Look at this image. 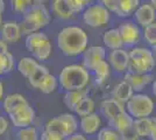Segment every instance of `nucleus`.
<instances>
[{"mask_svg":"<svg viewBox=\"0 0 156 140\" xmlns=\"http://www.w3.org/2000/svg\"><path fill=\"white\" fill-rule=\"evenodd\" d=\"M89 38L83 28L68 26L59 31L57 35V47L65 56H77L84 53L87 47Z\"/></svg>","mask_w":156,"mask_h":140,"instance_id":"1","label":"nucleus"},{"mask_svg":"<svg viewBox=\"0 0 156 140\" xmlns=\"http://www.w3.org/2000/svg\"><path fill=\"white\" fill-rule=\"evenodd\" d=\"M90 75L87 69L79 64H70L62 69L59 73L58 82L61 88L66 91L85 89L89 84Z\"/></svg>","mask_w":156,"mask_h":140,"instance_id":"2","label":"nucleus"},{"mask_svg":"<svg viewBox=\"0 0 156 140\" xmlns=\"http://www.w3.org/2000/svg\"><path fill=\"white\" fill-rule=\"evenodd\" d=\"M155 68V59L151 50L142 47H136L129 52L128 71L133 74H150Z\"/></svg>","mask_w":156,"mask_h":140,"instance_id":"3","label":"nucleus"},{"mask_svg":"<svg viewBox=\"0 0 156 140\" xmlns=\"http://www.w3.org/2000/svg\"><path fill=\"white\" fill-rule=\"evenodd\" d=\"M127 112L134 118H149L151 113L154 112V102L151 100L149 96L136 93L133 95L127 104H126Z\"/></svg>","mask_w":156,"mask_h":140,"instance_id":"4","label":"nucleus"},{"mask_svg":"<svg viewBox=\"0 0 156 140\" xmlns=\"http://www.w3.org/2000/svg\"><path fill=\"white\" fill-rule=\"evenodd\" d=\"M83 21L92 28L103 27L110 21V11L103 4H92L84 9Z\"/></svg>","mask_w":156,"mask_h":140,"instance_id":"5","label":"nucleus"},{"mask_svg":"<svg viewBox=\"0 0 156 140\" xmlns=\"http://www.w3.org/2000/svg\"><path fill=\"white\" fill-rule=\"evenodd\" d=\"M9 119L15 127L18 128H25V127L32 126L33 121L35 119V111L29 104L25 105L18 111L9 114Z\"/></svg>","mask_w":156,"mask_h":140,"instance_id":"6","label":"nucleus"},{"mask_svg":"<svg viewBox=\"0 0 156 140\" xmlns=\"http://www.w3.org/2000/svg\"><path fill=\"white\" fill-rule=\"evenodd\" d=\"M106 52L104 47L92 46L87 48L83 53V67L87 70H93V68L100 63L101 61H105Z\"/></svg>","mask_w":156,"mask_h":140,"instance_id":"7","label":"nucleus"},{"mask_svg":"<svg viewBox=\"0 0 156 140\" xmlns=\"http://www.w3.org/2000/svg\"><path fill=\"white\" fill-rule=\"evenodd\" d=\"M119 32L124 42V46L133 47L135 46L140 39V29L133 22H124L119 26Z\"/></svg>","mask_w":156,"mask_h":140,"instance_id":"8","label":"nucleus"},{"mask_svg":"<svg viewBox=\"0 0 156 140\" xmlns=\"http://www.w3.org/2000/svg\"><path fill=\"white\" fill-rule=\"evenodd\" d=\"M108 63L110 66L117 73H125L128 69V63H129V53L121 49H115L111 52L108 56Z\"/></svg>","mask_w":156,"mask_h":140,"instance_id":"9","label":"nucleus"},{"mask_svg":"<svg viewBox=\"0 0 156 140\" xmlns=\"http://www.w3.org/2000/svg\"><path fill=\"white\" fill-rule=\"evenodd\" d=\"M25 16H28L39 23L41 28L46 27L50 22V13L48 8L44 6V4H33L32 7L28 9V12L25 14Z\"/></svg>","mask_w":156,"mask_h":140,"instance_id":"10","label":"nucleus"},{"mask_svg":"<svg viewBox=\"0 0 156 140\" xmlns=\"http://www.w3.org/2000/svg\"><path fill=\"white\" fill-rule=\"evenodd\" d=\"M100 110H101V113L104 114V117L107 119L108 123L113 121L120 114L126 112L124 104L119 103V102H117V100L113 99V98L104 100L101 103V105H100Z\"/></svg>","mask_w":156,"mask_h":140,"instance_id":"11","label":"nucleus"},{"mask_svg":"<svg viewBox=\"0 0 156 140\" xmlns=\"http://www.w3.org/2000/svg\"><path fill=\"white\" fill-rule=\"evenodd\" d=\"M1 39L5 41L6 43H15L20 40L21 38V28L20 23H16L15 21H7L5 23H2L1 29Z\"/></svg>","mask_w":156,"mask_h":140,"instance_id":"12","label":"nucleus"},{"mask_svg":"<svg viewBox=\"0 0 156 140\" xmlns=\"http://www.w3.org/2000/svg\"><path fill=\"white\" fill-rule=\"evenodd\" d=\"M134 19L141 27L146 28L150 23L155 22V9L149 4H143L134 13Z\"/></svg>","mask_w":156,"mask_h":140,"instance_id":"13","label":"nucleus"},{"mask_svg":"<svg viewBox=\"0 0 156 140\" xmlns=\"http://www.w3.org/2000/svg\"><path fill=\"white\" fill-rule=\"evenodd\" d=\"M25 105H28V102H27L26 97L20 95V93H11L5 97L4 103H2V107L5 110L8 116L12 114L13 112L18 111L19 109H21Z\"/></svg>","mask_w":156,"mask_h":140,"instance_id":"14","label":"nucleus"},{"mask_svg":"<svg viewBox=\"0 0 156 140\" xmlns=\"http://www.w3.org/2000/svg\"><path fill=\"white\" fill-rule=\"evenodd\" d=\"M80 130L84 134L87 135H91V134L97 133L98 131H100V127H101V119L100 117L96 113L89 114V116H85L82 117L80 119Z\"/></svg>","mask_w":156,"mask_h":140,"instance_id":"15","label":"nucleus"},{"mask_svg":"<svg viewBox=\"0 0 156 140\" xmlns=\"http://www.w3.org/2000/svg\"><path fill=\"white\" fill-rule=\"evenodd\" d=\"M124 80L133 88L134 91H141L147 84H149L150 81L153 80V77L150 74L142 75V74H133L127 71L125 74Z\"/></svg>","mask_w":156,"mask_h":140,"instance_id":"16","label":"nucleus"},{"mask_svg":"<svg viewBox=\"0 0 156 140\" xmlns=\"http://www.w3.org/2000/svg\"><path fill=\"white\" fill-rule=\"evenodd\" d=\"M133 91H134L133 88L130 87L126 81H124V82L117 84L114 89L112 90V98L121 104H124V103L127 104V102L133 97Z\"/></svg>","mask_w":156,"mask_h":140,"instance_id":"17","label":"nucleus"},{"mask_svg":"<svg viewBox=\"0 0 156 140\" xmlns=\"http://www.w3.org/2000/svg\"><path fill=\"white\" fill-rule=\"evenodd\" d=\"M133 123H134V118L128 112H124V113L120 114L119 117H117L113 121H111L108 124L119 134H122L133 128Z\"/></svg>","mask_w":156,"mask_h":140,"instance_id":"18","label":"nucleus"},{"mask_svg":"<svg viewBox=\"0 0 156 140\" xmlns=\"http://www.w3.org/2000/svg\"><path fill=\"white\" fill-rule=\"evenodd\" d=\"M103 42L105 46L112 50L121 49V47L124 46V42H122L121 35L118 28H112V29H108L107 32H105L103 35Z\"/></svg>","mask_w":156,"mask_h":140,"instance_id":"19","label":"nucleus"},{"mask_svg":"<svg viewBox=\"0 0 156 140\" xmlns=\"http://www.w3.org/2000/svg\"><path fill=\"white\" fill-rule=\"evenodd\" d=\"M48 42H50L48 36L44 33H34L28 35L26 39V48L28 49L29 53H34L37 49H40L41 47H43L44 45H47Z\"/></svg>","mask_w":156,"mask_h":140,"instance_id":"20","label":"nucleus"},{"mask_svg":"<svg viewBox=\"0 0 156 140\" xmlns=\"http://www.w3.org/2000/svg\"><path fill=\"white\" fill-rule=\"evenodd\" d=\"M44 130H46V131H49V132H52V133L58 134V135L63 137V138L69 137L68 127H66L64 121L61 119L59 116L48 120L46 123V125H44Z\"/></svg>","mask_w":156,"mask_h":140,"instance_id":"21","label":"nucleus"},{"mask_svg":"<svg viewBox=\"0 0 156 140\" xmlns=\"http://www.w3.org/2000/svg\"><path fill=\"white\" fill-rule=\"evenodd\" d=\"M140 7V0H121L114 13L120 18H127L136 12Z\"/></svg>","mask_w":156,"mask_h":140,"instance_id":"22","label":"nucleus"},{"mask_svg":"<svg viewBox=\"0 0 156 140\" xmlns=\"http://www.w3.org/2000/svg\"><path fill=\"white\" fill-rule=\"evenodd\" d=\"M87 90L86 89H80V90H73V91H66L64 95V104L66 107H69L70 110L73 111V109L76 107L78 103L82 99H84L85 97H87Z\"/></svg>","mask_w":156,"mask_h":140,"instance_id":"23","label":"nucleus"},{"mask_svg":"<svg viewBox=\"0 0 156 140\" xmlns=\"http://www.w3.org/2000/svg\"><path fill=\"white\" fill-rule=\"evenodd\" d=\"M39 66L40 64L37 63V60H35L34 57H22L18 62V70L22 76H25L28 80Z\"/></svg>","mask_w":156,"mask_h":140,"instance_id":"24","label":"nucleus"},{"mask_svg":"<svg viewBox=\"0 0 156 140\" xmlns=\"http://www.w3.org/2000/svg\"><path fill=\"white\" fill-rule=\"evenodd\" d=\"M48 75H49L48 68L40 64L39 67L36 68V70L30 75V77L28 78V82L34 89H40V87L42 85V83L44 82Z\"/></svg>","mask_w":156,"mask_h":140,"instance_id":"25","label":"nucleus"},{"mask_svg":"<svg viewBox=\"0 0 156 140\" xmlns=\"http://www.w3.org/2000/svg\"><path fill=\"white\" fill-rule=\"evenodd\" d=\"M150 126H151L150 117L149 118H137V119H134V123H133V130L140 138L149 137Z\"/></svg>","mask_w":156,"mask_h":140,"instance_id":"26","label":"nucleus"},{"mask_svg":"<svg viewBox=\"0 0 156 140\" xmlns=\"http://www.w3.org/2000/svg\"><path fill=\"white\" fill-rule=\"evenodd\" d=\"M52 12L56 14L58 18L68 20L72 18L73 12L70 9L69 5L66 4V0H54L52 2Z\"/></svg>","mask_w":156,"mask_h":140,"instance_id":"27","label":"nucleus"},{"mask_svg":"<svg viewBox=\"0 0 156 140\" xmlns=\"http://www.w3.org/2000/svg\"><path fill=\"white\" fill-rule=\"evenodd\" d=\"M93 111H94V102L89 96L80 100L73 109V112L79 117H85V116L92 114Z\"/></svg>","mask_w":156,"mask_h":140,"instance_id":"28","label":"nucleus"},{"mask_svg":"<svg viewBox=\"0 0 156 140\" xmlns=\"http://www.w3.org/2000/svg\"><path fill=\"white\" fill-rule=\"evenodd\" d=\"M93 73L96 75L97 84H103L106 78L110 76V63L107 61H101L93 68Z\"/></svg>","mask_w":156,"mask_h":140,"instance_id":"29","label":"nucleus"},{"mask_svg":"<svg viewBox=\"0 0 156 140\" xmlns=\"http://www.w3.org/2000/svg\"><path fill=\"white\" fill-rule=\"evenodd\" d=\"M20 28H21V33L26 34V35H30V34L37 33L40 29H41V26L39 23H36L35 21L28 18V16H23V19L20 23Z\"/></svg>","mask_w":156,"mask_h":140,"instance_id":"30","label":"nucleus"},{"mask_svg":"<svg viewBox=\"0 0 156 140\" xmlns=\"http://www.w3.org/2000/svg\"><path fill=\"white\" fill-rule=\"evenodd\" d=\"M58 78L56 76H54L51 74H49L47 76V78L44 80V82L42 83V85L40 87V91L42 93H46V95H49V93L54 92L56 90V88L58 85Z\"/></svg>","mask_w":156,"mask_h":140,"instance_id":"31","label":"nucleus"},{"mask_svg":"<svg viewBox=\"0 0 156 140\" xmlns=\"http://www.w3.org/2000/svg\"><path fill=\"white\" fill-rule=\"evenodd\" d=\"M61 119L65 123V125L68 127V132H69V135H72V134L77 133L78 130V121L76 119V117L71 113H62L59 114Z\"/></svg>","mask_w":156,"mask_h":140,"instance_id":"32","label":"nucleus"},{"mask_svg":"<svg viewBox=\"0 0 156 140\" xmlns=\"http://www.w3.org/2000/svg\"><path fill=\"white\" fill-rule=\"evenodd\" d=\"M19 140H40V135L37 130L34 126H28L25 128H20L18 132Z\"/></svg>","mask_w":156,"mask_h":140,"instance_id":"33","label":"nucleus"},{"mask_svg":"<svg viewBox=\"0 0 156 140\" xmlns=\"http://www.w3.org/2000/svg\"><path fill=\"white\" fill-rule=\"evenodd\" d=\"M9 1L12 9L16 13L26 14L33 5V0H9Z\"/></svg>","mask_w":156,"mask_h":140,"instance_id":"34","label":"nucleus"},{"mask_svg":"<svg viewBox=\"0 0 156 140\" xmlns=\"http://www.w3.org/2000/svg\"><path fill=\"white\" fill-rule=\"evenodd\" d=\"M51 52H52L51 42H48L47 45H44L43 47H41L36 52H34V53H33V57L37 61H46L50 57Z\"/></svg>","mask_w":156,"mask_h":140,"instance_id":"35","label":"nucleus"},{"mask_svg":"<svg viewBox=\"0 0 156 140\" xmlns=\"http://www.w3.org/2000/svg\"><path fill=\"white\" fill-rule=\"evenodd\" d=\"M97 140H121V137L115 130L105 127L98 132Z\"/></svg>","mask_w":156,"mask_h":140,"instance_id":"36","label":"nucleus"},{"mask_svg":"<svg viewBox=\"0 0 156 140\" xmlns=\"http://www.w3.org/2000/svg\"><path fill=\"white\" fill-rule=\"evenodd\" d=\"M144 40L149 43L150 46L156 45V22L150 23L149 26L144 28Z\"/></svg>","mask_w":156,"mask_h":140,"instance_id":"37","label":"nucleus"},{"mask_svg":"<svg viewBox=\"0 0 156 140\" xmlns=\"http://www.w3.org/2000/svg\"><path fill=\"white\" fill-rule=\"evenodd\" d=\"M66 4L69 5L70 9H71L73 14L79 13V12H84V9L86 7L84 6V4L82 2V0H66Z\"/></svg>","mask_w":156,"mask_h":140,"instance_id":"38","label":"nucleus"},{"mask_svg":"<svg viewBox=\"0 0 156 140\" xmlns=\"http://www.w3.org/2000/svg\"><path fill=\"white\" fill-rule=\"evenodd\" d=\"M4 57H5V74H8L11 73L14 68V57L9 52L5 54Z\"/></svg>","mask_w":156,"mask_h":140,"instance_id":"39","label":"nucleus"},{"mask_svg":"<svg viewBox=\"0 0 156 140\" xmlns=\"http://www.w3.org/2000/svg\"><path fill=\"white\" fill-rule=\"evenodd\" d=\"M40 140H64V138L58 135V134L52 133V132L44 130L42 133L40 134Z\"/></svg>","mask_w":156,"mask_h":140,"instance_id":"40","label":"nucleus"},{"mask_svg":"<svg viewBox=\"0 0 156 140\" xmlns=\"http://www.w3.org/2000/svg\"><path fill=\"white\" fill-rule=\"evenodd\" d=\"M121 0H101V4L104 5L110 12H115V9L118 8L119 4Z\"/></svg>","mask_w":156,"mask_h":140,"instance_id":"41","label":"nucleus"},{"mask_svg":"<svg viewBox=\"0 0 156 140\" xmlns=\"http://www.w3.org/2000/svg\"><path fill=\"white\" fill-rule=\"evenodd\" d=\"M120 137H121V140H139L140 139V137L135 133V131L132 128L129 131H127L126 133H122L120 134Z\"/></svg>","mask_w":156,"mask_h":140,"instance_id":"42","label":"nucleus"},{"mask_svg":"<svg viewBox=\"0 0 156 140\" xmlns=\"http://www.w3.org/2000/svg\"><path fill=\"white\" fill-rule=\"evenodd\" d=\"M8 125H9L8 119L5 118V117H2V116H0V135H2L6 132L7 128H8Z\"/></svg>","mask_w":156,"mask_h":140,"instance_id":"43","label":"nucleus"},{"mask_svg":"<svg viewBox=\"0 0 156 140\" xmlns=\"http://www.w3.org/2000/svg\"><path fill=\"white\" fill-rule=\"evenodd\" d=\"M150 120H151V126H150V133L148 138L150 140H156V118L150 117Z\"/></svg>","mask_w":156,"mask_h":140,"instance_id":"44","label":"nucleus"},{"mask_svg":"<svg viewBox=\"0 0 156 140\" xmlns=\"http://www.w3.org/2000/svg\"><path fill=\"white\" fill-rule=\"evenodd\" d=\"M64 140H86V138H85V135L83 133H75L72 135H69V137L64 138Z\"/></svg>","mask_w":156,"mask_h":140,"instance_id":"45","label":"nucleus"},{"mask_svg":"<svg viewBox=\"0 0 156 140\" xmlns=\"http://www.w3.org/2000/svg\"><path fill=\"white\" fill-rule=\"evenodd\" d=\"M8 53V47L7 43L2 39H0V55H5Z\"/></svg>","mask_w":156,"mask_h":140,"instance_id":"46","label":"nucleus"},{"mask_svg":"<svg viewBox=\"0 0 156 140\" xmlns=\"http://www.w3.org/2000/svg\"><path fill=\"white\" fill-rule=\"evenodd\" d=\"M5 74V57L4 55H0V75Z\"/></svg>","mask_w":156,"mask_h":140,"instance_id":"47","label":"nucleus"},{"mask_svg":"<svg viewBox=\"0 0 156 140\" xmlns=\"http://www.w3.org/2000/svg\"><path fill=\"white\" fill-rule=\"evenodd\" d=\"M4 11H5V2L4 0H0V14H2Z\"/></svg>","mask_w":156,"mask_h":140,"instance_id":"48","label":"nucleus"},{"mask_svg":"<svg viewBox=\"0 0 156 140\" xmlns=\"http://www.w3.org/2000/svg\"><path fill=\"white\" fill-rule=\"evenodd\" d=\"M4 98V85H2V83L0 82V100Z\"/></svg>","mask_w":156,"mask_h":140,"instance_id":"49","label":"nucleus"},{"mask_svg":"<svg viewBox=\"0 0 156 140\" xmlns=\"http://www.w3.org/2000/svg\"><path fill=\"white\" fill-rule=\"evenodd\" d=\"M151 54H153V56H154V59H155L156 61V45H154V46H151Z\"/></svg>","mask_w":156,"mask_h":140,"instance_id":"50","label":"nucleus"},{"mask_svg":"<svg viewBox=\"0 0 156 140\" xmlns=\"http://www.w3.org/2000/svg\"><path fill=\"white\" fill-rule=\"evenodd\" d=\"M151 89H153V93H154V96L156 97V80L154 81V83H153V87H151Z\"/></svg>","mask_w":156,"mask_h":140,"instance_id":"51","label":"nucleus"},{"mask_svg":"<svg viewBox=\"0 0 156 140\" xmlns=\"http://www.w3.org/2000/svg\"><path fill=\"white\" fill-rule=\"evenodd\" d=\"M82 2L84 4L85 7H87L89 5H90V2H91V0H82Z\"/></svg>","mask_w":156,"mask_h":140,"instance_id":"52","label":"nucleus"},{"mask_svg":"<svg viewBox=\"0 0 156 140\" xmlns=\"http://www.w3.org/2000/svg\"><path fill=\"white\" fill-rule=\"evenodd\" d=\"M34 4H44L47 0H33Z\"/></svg>","mask_w":156,"mask_h":140,"instance_id":"53","label":"nucleus"},{"mask_svg":"<svg viewBox=\"0 0 156 140\" xmlns=\"http://www.w3.org/2000/svg\"><path fill=\"white\" fill-rule=\"evenodd\" d=\"M150 2H151L150 5H151V6L154 7V9L156 11V0H150Z\"/></svg>","mask_w":156,"mask_h":140,"instance_id":"54","label":"nucleus"},{"mask_svg":"<svg viewBox=\"0 0 156 140\" xmlns=\"http://www.w3.org/2000/svg\"><path fill=\"white\" fill-rule=\"evenodd\" d=\"M1 26H2V18H1V14H0V29H1Z\"/></svg>","mask_w":156,"mask_h":140,"instance_id":"55","label":"nucleus"}]
</instances>
